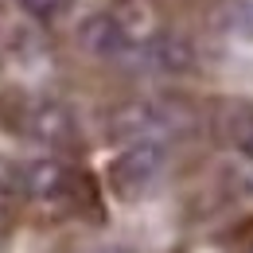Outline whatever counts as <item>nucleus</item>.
I'll list each match as a JSON object with an SVG mask.
<instances>
[{
    "mask_svg": "<svg viewBox=\"0 0 253 253\" xmlns=\"http://www.w3.org/2000/svg\"><path fill=\"white\" fill-rule=\"evenodd\" d=\"M160 168H164V148H160L156 140H132L121 156L109 160L105 179H109L113 195L136 199V195H144V191L152 187V179L160 175Z\"/></svg>",
    "mask_w": 253,
    "mask_h": 253,
    "instance_id": "nucleus-1",
    "label": "nucleus"
},
{
    "mask_svg": "<svg viewBox=\"0 0 253 253\" xmlns=\"http://www.w3.org/2000/svg\"><path fill=\"white\" fill-rule=\"evenodd\" d=\"M78 43H82V51L94 55V59H117V55H125L128 47H132V35L121 28V20H117L113 12H94V16L82 20Z\"/></svg>",
    "mask_w": 253,
    "mask_h": 253,
    "instance_id": "nucleus-2",
    "label": "nucleus"
},
{
    "mask_svg": "<svg viewBox=\"0 0 253 253\" xmlns=\"http://www.w3.org/2000/svg\"><path fill=\"white\" fill-rule=\"evenodd\" d=\"M24 128H28L32 140L51 144V148H63V144L74 140V117L59 101H39V105H32L28 117H24Z\"/></svg>",
    "mask_w": 253,
    "mask_h": 253,
    "instance_id": "nucleus-3",
    "label": "nucleus"
},
{
    "mask_svg": "<svg viewBox=\"0 0 253 253\" xmlns=\"http://www.w3.org/2000/svg\"><path fill=\"white\" fill-rule=\"evenodd\" d=\"M211 128H214V140L222 148H242L253 140V105L250 101H222L211 117Z\"/></svg>",
    "mask_w": 253,
    "mask_h": 253,
    "instance_id": "nucleus-4",
    "label": "nucleus"
},
{
    "mask_svg": "<svg viewBox=\"0 0 253 253\" xmlns=\"http://www.w3.org/2000/svg\"><path fill=\"white\" fill-rule=\"evenodd\" d=\"M160 128V109L156 105H148V101H125V105H117L113 113H109V121H105V132L113 136V140H140L144 132H152Z\"/></svg>",
    "mask_w": 253,
    "mask_h": 253,
    "instance_id": "nucleus-5",
    "label": "nucleus"
},
{
    "mask_svg": "<svg viewBox=\"0 0 253 253\" xmlns=\"http://www.w3.org/2000/svg\"><path fill=\"white\" fill-rule=\"evenodd\" d=\"M144 55H148V63L156 66L160 74H187L191 66H195V47L175 32L152 35L148 47H144Z\"/></svg>",
    "mask_w": 253,
    "mask_h": 253,
    "instance_id": "nucleus-6",
    "label": "nucleus"
},
{
    "mask_svg": "<svg viewBox=\"0 0 253 253\" xmlns=\"http://www.w3.org/2000/svg\"><path fill=\"white\" fill-rule=\"evenodd\" d=\"M70 187H74V175H70L66 164H59V160H35V164H28V195L32 199L55 203V199L70 195Z\"/></svg>",
    "mask_w": 253,
    "mask_h": 253,
    "instance_id": "nucleus-7",
    "label": "nucleus"
},
{
    "mask_svg": "<svg viewBox=\"0 0 253 253\" xmlns=\"http://www.w3.org/2000/svg\"><path fill=\"white\" fill-rule=\"evenodd\" d=\"M109 12L121 20V28H125L132 39H136V35H144L148 28H152V8H148L144 0H117Z\"/></svg>",
    "mask_w": 253,
    "mask_h": 253,
    "instance_id": "nucleus-8",
    "label": "nucleus"
},
{
    "mask_svg": "<svg viewBox=\"0 0 253 253\" xmlns=\"http://www.w3.org/2000/svg\"><path fill=\"white\" fill-rule=\"evenodd\" d=\"M16 195H28V168L0 156V199H16Z\"/></svg>",
    "mask_w": 253,
    "mask_h": 253,
    "instance_id": "nucleus-9",
    "label": "nucleus"
},
{
    "mask_svg": "<svg viewBox=\"0 0 253 253\" xmlns=\"http://www.w3.org/2000/svg\"><path fill=\"white\" fill-rule=\"evenodd\" d=\"M32 20H43V24H51V20H59L66 8H70V0H16Z\"/></svg>",
    "mask_w": 253,
    "mask_h": 253,
    "instance_id": "nucleus-10",
    "label": "nucleus"
},
{
    "mask_svg": "<svg viewBox=\"0 0 253 253\" xmlns=\"http://www.w3.org/2000/svg\"><path fill=\"white\" fill-rule=\"evenodd\" d=\"M97 253H128V250H121V246H109V250H97Z\"/></svg>",
    "mask_w": 253,
    "mask_h": 253,
    "instance_id": "nucleus-11",
    "label": "nucleus"
},
{
    "mask_svg": "<svg viewBox=\"0 0 253 253\" xmlns=\"http://www.w3.org/2000/svg\"><path fill=\"white\" fill-rule=\"evenodd\" d=\"M246 156H250V160H253V140H250V144H246Z\"/></svg>",
    "mask_w": 253,
    "mask_h": 253,
    "instance_id": "nucleus-12",
    "label": "nucleus"
}]
</instances>
